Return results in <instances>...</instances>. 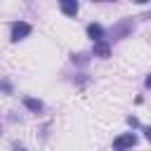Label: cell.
Segmentation results:
<instances>
[{
  "mask_svg": "<svg viewBox=\"0 0 151 151\" xmlns=\"http://www.w3.org/2000/svg\"><path fill=\"white\" fill-rule=\"evenodd\" d=\"M144 85H146V87L151 90V76H146V80H144Z\"/></svg>",
  "mask_w": 151,
  "mask_h": 151,
  "instance_id": "ba28073f",
  "label": "cell"
},
{
  "mask_svg": "<svg viewBox=\"0 0 151 151\" xmlns=\"http://www.w3.org/2000/svg\"><path fill=\"white\" fill-rule=\"evenodd\" d=\"M28 33H31V24H26V21H14V24H12V35H9V38H12L14 42H19V40H24Z\"/></svg>",
  "mask_w": 151,
  "mask_h": 151,
  "instance_id": "7a4b0ae2",
  "label": "cell"
},
{
  "mask_svg": "<svg viewBox=\"0 0 151 151\" xmlns=\"http://www.w3.org/2000/svg\"><path fill=\"white\" fill-rule=\"evenodd\" d=\"M87 35H90L94 42H101V40H104V28H101L99 24H90V26H87Z\"/></svg>",
  "mask_w": 151,
  "mask_h": 151,
  "instance_id": "3957f363",
  "label": "cell"
},
{
  "mask_svg": "<svg viewBox=\"0 0 151 151\" xmlns=\"http://www.w3.org/2000/svg\"><path fill=\"white\" fill-rule=\"evenodd\" d=\"M24 104H26V109H31V111H35V113H38V111H42V101H40V99L26 97V99H24Z\"/></svg>",
  "mask_w": 151,
  "mask_h": 151,
  "instance_id": "8992f818",
  "label": "cell"
},
{
  "mask_svg": "<svg viewBox=\"0 0 151 151\" xmlns=\"http://www.w3.org/2000/svg\"><path fill=\"white\" fill-rule=\"evenodd\" d=\"M94 54H97V57H101V59H106V57L111 54V47H109L104 40H101V42H94Z\"/></svg>",
  "mask_w": 151,
  "mask_h": 151,
  "instance_id": "5b68a950",
  "label": "cell"
},
{
  "mask_svg": "<svg viewBox=\"0 0 151 151\" xmlns=\"http://www.w3.org/2000/svg\"><path fill=\"white\" fill-rule=\"evenodd\" d=\"M144 134H146V139L151 142V127H144Z\"/></svg>",
  "mask_w": 151,
  "mask_h": 151,
  "instance_id": "52a82bcc",
  "label": "cell"
},
{
  "mask_svg": "<svg viewBox=\"0 0 151 151\" xmlns=\"http://www.w3.org/2000/svg\"><path fill=\"white\" fill-rule=\"evenodd\" d=\"M59 7H61V12H64L66 17H76V14H78V2H76V0H64Z\"/></svg>",
  "mask_w": 151,
  "mask_h": 151,
  "instance_id": "277c9868",
  "label": "cell"
},
{
  "mask_svg": "<svg viewBox=\"0 0 151 151\" xmlns=\"http://www.w3.org/2000/svg\"><path fill=\"white\" fill-rule=\"evenodd\" d=\"M134 144H137V137H134L132 132H125V134H120V137L113 139V149H116V151H127V149H132Z\"/></svg>",
  "mask_w": 151,
  "mask_h": 151,
  "instance_id": "6da1fadb",
  "label": "cell"
}]
</instances>
